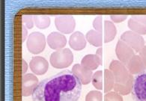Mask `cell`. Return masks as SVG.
Wrapping results in <instances>:
<instances>
[{
  "instance_id": "cell-1",
  "label": "cell",
  "mask_w": 146,
  "mask_h": 101,
  "mask_svg": "<svg viewBox=\"0 0 146 101\" xmlns=\"http://www.w3.org/2000/svg\"><path fill=\"white\" fill-rule=\"evenodd\" d=\"M82 85L72 70H65L40 81L32 93V101H78Z\"/></svg>"
},
{
  "instance_id": "cell-2",
  "label": "cell",
  "mask_w": 146,
  "mask_h": 101,
  "mask_svg": "<svg viewBox=\"0 0 146 101\" xmlns=\"http://www.w3.org/2000/svg\"><path fill=\"white\" fill-rule=\"evenodd\" d=\"M109 69L115 78L114 91L121 95H127L131 93L134 76L128 71L126 65L118 60H113L110 63Z\"/></svg>"
},
{
  "instance_id": "cell-3",
  "label": "cell",
  "mask_w": 146,
  "mask_h": 101,
  "mask_svg": "<svg viewBox=\"0 0 146 101\" xmlns=\"http://www.w3.org/2000/svg\"><path fill=\"white\" fill-rule=\"evenodd\" d=\"M74 54L68 48L56 50L50 56V64L57 69L68 67L73 63Z\"/></svg>"
},
{
  "instance_id": "cell-4",
  "label": "cell",
  "mask_w": 146,
  "mask_h": 101,
  "mask_svg": "<svg viewBox=\"0 0 146 101\" xmlns=\"http://www.w3.org/2000/svg\"><path fill=\"white\" fill-rule=\"evenodd\" d=\"M131 96L134 101H146V69L134 77Z\"/></svg>"
},
{
  "instance_id": "cell-5",
  "label": "cell",
  "mask_w": 146,
  "mask_h": 101,
  "mask_svg": "<svg viewBox=\"0 0 146 101\" xmlns=\"http://www.w3.org/2000/svg\"><path fill=\"white\" fill-rule=\"evenodd\" d=\"M46 42V38L44 34L34 32L29 35L26 41V47L31 53L36 55L42 52L45 50Z\"/></svg>"
},
{
  "instance_id": "cell-6",
  "label": "cell",
  "mask_w": 146,
  "mask_h": 101,
  "mask_svg": "<svg viewBox=\"0 0 146 101\" xmlns=\"http://www.w3.org/2000/svg\"><path fill=\"white\" fill-rule=\"evenodd\" d=\"M121 40L130 46L136 52H139L145 47V41L142 36L132 31L124 32L121 35Z\"/></svg>"
},
{
  "instance_id": "cell-7",
  "label": "cell",
  "mask_w": 146,
  "mask_h": 101,
  "mask_svg": "<svg viewBox=\"0 0 146 101\" xmlns=\"http://www.w3.org/2000/svg\"><path fill=\"white\" fill-rule=\"evenodd\" d=\"M56 29L63 34L73 32L76 27V20L71 15H59L55 18Z\"/></svg>"
},
{
  "instance_id": "cell-8",
  "label": "cell",
  "mask_w": 146,
  "mask_h": 101,
  "mask_svg": "<svg viewBox=\"0 0 146 101\" xmlns=\"http://www.w3.org/2000/svg\"><path fill=\"white\" fill-rule=\"evenodd\" d=\"M115 54L118 61L126 65L130 59L135 55L134 50L123 41L119 40L116 44Z\"/></svg>"
},
{
  "instance_id": "cell-9",
  "label": "cell",
  "mask_w": 146,
  "mask_h": 101,
  "mask_svg": "<svg viewBox=\"0 0 146 101\" xmlns=\"http://www.w3.org/2000/svg\"><path fill=\"white\" fill-rule=\"evenodd\" d=\"M127 26L135 33L146 35V15H133L128 20Z\"/></svg>"
},
{
  "instance_id": "cell-10",
  "label": "cell",
  "mask_w": 146,
  "mask_h": 101,
  "mask_svg": "<svg viewBox=\"0 0 146 101\" xmlns=\"http://www.w3.org/2000/svg\"><path fill=\"white\" fill-rule=\"evenodd\" d=\"M39 82L36 76L32 73H26L22 76V95L29 97L32 95Z\"/></svg>"
},
{
  "instance_id": "cell-11",
  "label": "cell",
  "mask_w": 146,
  "mask_h": 101,
  "mask_svg": "<svg viewBox=\"0 0 146 101\" xmlns=\"http://www.w3.org/2000/svg\"><path fill=\"white\" fill-rule=\"evenodd\" d=\"M46 42L51 49L58 50L64 49L67 44V38L62 33L53 32L47 36Z\"/></svg>"
},
{
  "instance_id": "cell-12",
  "label": "cell",
  "mask_w": 146,
  "mask_h": 101,
  "mask_svg": "<svg viewBox=\"0 0 146 101\" xmlns=\"http://www.w3.org/2000/svg\"><path fill=\"white\" fill-rule=\"evenodd\" d=\"M31 70L36 75H43L46 73L49 67V63L44 58L35 56L32 58L29 63Z\"/></svg>"
},
{
  "instance_id": "cell-13",
  "label": "cell",
  "mask_w": 146,
  "mask_h": 101,
  "mask_svg": "<svg viewBox=\"0 0 146 101\" xmlns=\"http://www.w3.org/2000/svg\"><path fill=\"white\" fill-rule=\"evenodd\" d=\"M72 72L78 77L82 85H88L92 82V71L86 69L82 64H76L72 67Z\"/></svg>"
},
{
  "instance_id": "cell-14",
  "label": "cell",
  "mask_w": 146,
  "mask_h": 101,
  "mask_svg": "<svg viewBox=\"0 0 146 101\" xmlns=\"http://www.w3.org/2000/svg\"><path fill=\"white\" fill-rule=\"evenodd\" d=\"M87 41L86 39V36L80 32H75L73 33L69 39V45L73 50L76 51L85 49L86 47Z\"/></svg>"
},
{
  "instance_id": "cell-15",
  "label": "cell",
  "mask_w": 146,
  "mask_h": 101,
  "mask_svg": "<svg viewBox=\"0 0 146 101\" xmlns=\"http://www.w3.org/2000/svg\"><path fill=\"white\" fill-rule=\"evenodd\" d=\"M128 71L132 75H137L146 69L139 55H134L126 64Z\"/></svg>"
},
{
  "instance_id": "cell-16",
  "label": "cell",
  "mask_w": 146,
  "mask_h": 101,
  "mask_svg": "<svg viewBox=\"0 0 146 101\" xmlns=\"http://www.w3.org/2000/svg\"><path fill=\"white\" fill-rule=\"evenodd\" d=\"M81 64L86 69L91 71L96 70L98 67L102 64V62L98 57L96 54H88L82 58Z\"/></svg>"
},
{
  "instance_id": "cell-17",
  "label": "cell",
  "mask_w": 146,
  "mask_h": 101,
  "mask_svg": "<svg viewBox=\"0 0 146 101\" xmlns=\"http://www.w3.org/2000/svg\"><path fill=\"white\" fill-rule=\"evenodd\" d=\"M104 43H109L114 40L117 34L115 24L110 20L104 21Z\"/></svg>"
},
{
  "instance_id": "cell-18",
  "label": "cell",
  "mask_w": 146,
  "mask_h": 101,
  "mask_svg": "<svg viewBox=\"0 0 146 101\" xmlns=\"http://www.w3.org/2000/svg\"><path fill=\"white\" fill-rule=\"evenodd\" d=\"M86 39L90 44L99 47L103 44V34L97 32L96 30L92 29L86 33Z\"/></svg>"
},
{
  "instance_id": "cell-19",
  "label": "cell",
  "mask_w": 146,
  "mask_h": 101,
  "mask_svg": "<svg viewBox=\"0 0 146 101\" xmlns=\"http://www.w3.org/2000/svg\"><path fill=\"white\" fill-rule=\"evenodd\" d=\"M104 92L108 93L114 88L115 78L112 71L110 69L104 70Z\"/></svg>"
},
{
  "instance_id": "cell-20",
  "label": "cell",
  "mask_w": 146,
  "mask_h": 101,
  "mask_svg": "<svg viewBox=\"0 0 146 101\" xmlns=\"http://www.w3.org/2000/svg\"><path fill=\"white\" fill-rule=\"evenodd\" d=\"M35 25L40 29H45L50 25V18L47 15H33Z\"/></svg>"
},
{
  "instance_id": "cell-21",
  "label": "cell",
  "mask_w": 146,
  "mask_h": 101,
  "mask_svg": "<svg viewBox=\"0 0 146 101\" xmlns=\"http://www.w3.org/2000/svg\"><path fill=\"white\" fill-rule=\"evenodd\" d=\"M92 85L96 89L102 90L104 88V73L102 70H98L93 74L92 78Z\"/></svg>"
},
{
  "instance_id": "cell-22",
  "label": "cell",
  "mask_w": 146,
  "mask_h": 101,
  "mask_svg": "<svg viewBox=\"0 0 146 101\" xmlns=\"http://www.w3.org/2000/svg\"><path fill=\"white\" fill-rule=\"evenodd\" d=\"M102 93L99 91H91L86 97V101H102Z\"/></svg>"
},
{
  "instance_id": "cell-23",
  "label": "cell",
  "mask_w": 146,
  "mask_h": 101,
  "mask_svg": "<svg viewBox=\"0 0 146 101\" xmlns=\"http://www.w3.org/2000/svg\"><path fill=\"white\" fill-rule=\"evenodd\" d=\"M104 101H124L122 96L115 91H110L104 96Z\"/></svg>"
},
{
  "instance_id": "cell-24",
  "label": "cell",
  "mask_w": 146,
  "mask_h": 101,
  "mask_svg": "<svg viewBox=\"0 0 146 101\" xmlns=\"http://www.w3.org/2000/svg\"><path fill=\"white\" fill-rule=\"evenodd\" d=\"M22 23L23 25H24L26 28L30 29L33 28L35 25L34 20H33V16L32 15H29V14H24L22 16Z\"/></svg>"
},
{
  "instance_id": "cell-25",
  "label": "cell",
  "mask_w": 146,
  "mask_h": 101,
  "mask_svg": "<svg viewBox=\"0 0 146 101\" xmlns=\"http://www.w3.org/2000/svg\"><path fill=\"white\" fill-rule=\"evenodd\" d=\"M93 27H94V30H96L97 32L103 34L104 29H103L102 17L98 16L95 17V19L93 21Z\"/></svg>"
},
{
  "instance_id": "cell-26",
  "label": "cell",
  "mask_w": 146,
  "mask_h": 101,
  "mask_svg": "<svg viewBox=\"0 0 146 101\" xmlns=\"http://www.w3.org/2000/svg\"><path fill=\"white\" fill-rule=\"evenodd\" d=\"M110 18L114 23H121L126 20L127 18V15H111Z\"/></svg>"
},
{
  "instance_id": "cell-27",
  "label": "cell",
  "mask_w": 146,
  "mask_h": 101,
  "mask_svg": "<svg viewBox=\"0 0 146 101\" xmlns=\"http://www.w3.org/2000/svg\"><path fill=\"white\" fill-rule=\"evenodd\" d=\"M139 53V56L141 58V59H142V62H143L145 67L146 68V46H145L144 47L142 48V50H141Z\"/></svg>"
},
{
  "instance_id": "cell-28",
  "label": "cell",
  "mask_w": 146,
  "mask_h": 101,
  "mask_svg": "<svg viewBox=\"0 0 146 101\" xmlns=\"http://www.w3.org/2000/svg\"><path fill=\"white\" fill-rule=\"evenodd\" d=\"M28 36V30L24 25H22V42L26 41V38Z\"/></svg>"
},
{
  "instance_id": "cell-29",
  "label": "cell",
  "mask_w": 146,
  "mask_h": 101,
  "mask_svg": "<svg viewBox=\"0 0 146 101\" xmlns=\"http://www.w3.org/2000/svg\"><path fill=\"white\" fill-rule=\"evenodd\" d=\"M96 55L98 56V57L100 58V60L102 62L103 60V48L100 47L98 48V50H96Z\"/></svg>"
},
{
  "instance_id": "cell-30",
  "label": "cell",
  "mask_w": 146,
  "mask_h": 101,
  "mask_svg": "<svg viewBox=\"0 0 146 101\" xmlns=\"http://www.w3.org/2000/svg\"><path fill=\"white\" fill-rule=\"evenodd\" d=\"M22 64H23V68H22V73L24 75V73L27 71V70H28V64L26 62L24 59L22 60Z\"/></svg>"
}]
</instances>
